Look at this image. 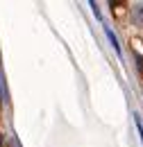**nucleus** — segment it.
<instances>
[{"instance_id":"obj_1","label":"nucleus","mask_w":143,"mask_h":147,"mask_svg":"<svg viewBox=\"0 0 143 147\" xmlns=\"http://www.w3.org/2000/svg\"><path fill=\"white\" fill-rule=\"evenodd\" d=\"M134 20H136L139 27H143V5H136V7H134Z\"/></svg>"},{"instance_id":"obj_2","label":"nucleus","mask_w":143,"mask_h":147,"mask_svg":"<svg viewBox=\"0 0 143 147\" xmlns=\"http://www.w3.org/2000/svg\"><path fill=\"white\" fill-rule=\"evenodd\" d=\"M0 145H2V140H0Z\"/></svg>"}]
</instances>
